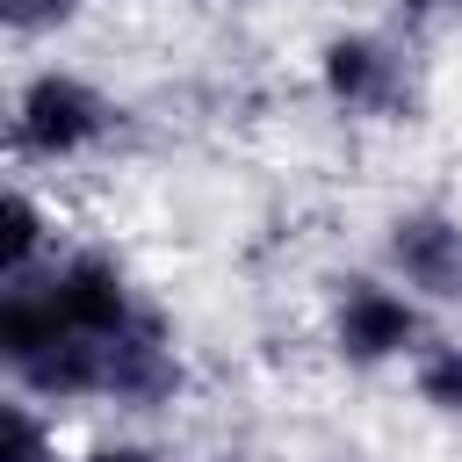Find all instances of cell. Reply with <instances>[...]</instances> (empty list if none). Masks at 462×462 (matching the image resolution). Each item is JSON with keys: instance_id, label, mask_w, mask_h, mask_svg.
<instances>
[{"instance_id": "cell-1", "label": "cell", "mask_w": 462, "mask_h": 462, "mask_svg": "<svg viewBox=\"0 0 462 462\" xmlns=\"http://www.w3.org/2000/svg\"><path fill=\"white\" fill-rule=\"evenodd\" d=\"M116 130H123V108H116L94 79H79V72H65V65H43L36 79H22L14 116H7V137H14V159H22V166L87 159V152H101Z\"/></svg>"}, {"instance_id": "cell-2", "label": "cell", "mask_w": 462, "mask_h": 462, "mask_svg": "<svg viewBox=\"0 0 462 462\" xmlns=\"http://www.w3.org/2000/svg\"><path fill=\"white\" fill-rule=\"evenodd\" d=\"M180 390H188V361H180V339L159 303L144 318H130L123 332L87 339V397H101L116 411H166Z\"/></svg>"}, {"instance_id": "cell-3", "label": "cell", "mask_w": 462, "mask_h": 462, "mask_svg": "<svg viewBox=\"0 0 462 462\" xmlns=\"http://www.w3.org/2000/svg\"><path fill=\"white\" fill-rule=\"evenodd\" d=\"M318 87L339 116L361 123H411L419 116V72L397 36L383 29H339L318 43Z\"/></svg>"}, {"instance_id": "cell-4", "label": "cell", "mask_w": 462, "mask_h": 462, "mask_svg": "<svg viewBox=\"0 0 462 462\" xmlns=\"http://www.w3.org/2000/svg\"><path fill=\"white\" fill-rule=\"evenodd\" d=\"M332 346L354 368H383V361H419L426 346V310L404 282H375V274H346L332 296Z\"/></svg>"}, {"instance_id": "cell-5", "label": "cell", "mask_w": 462, "mask_h": 462, "mask_svg": "<svg viewBox=\"0 0 462 462\" xmlns=\"http://www.w3.org/2000/svg\"><path fill=\"white\" fill-rule=\"evenodd\" d=\"M390 282H404L426 303H462V217L448 209H397L383 224Z\"/></svg>"}, {"instance_id": "cell-6", "label": "cell", "mask_w": 462, "mask_h": 462, "mask_svg": "<svg viewBox=\"0 0 462 462\" xmlns=\"http://www.w3.org/2000/svg\"><path fill=\"white\" fill-rule=\"evenodd\" d=\"M0 274H29V267H43V260H58V224H51V209L36 202V188L29 180H14L7 188V217H0Z\"/></svg>"}, {"instance_id": "cell-7", "label": "cell", "mask_w": 462, "mask_h": 462, "mask_svg": "<svg viewBox=\"0 0 462 462\" xmlns=\"http://www.w3.org/2000/svg\"><path fill=\"white\" fill-rule=\"evenodd\" d=\"M411 390L440 419H462V339H426L411 361Z\"/></svg>"}, {"instance_id": "cell-8", "label": "cell", "mask_w": 462, "mask_h": 462, "mask_svg": "<svg viewBox=\"0 0 462 462\" xmlns=\"http://www.w3.org/2000/svg\"><path fill=\"white\" fill-rule=\"evenodd\" d=\"M0 462H58V433L36 411V397H7L0 404Z\"/></svg>"}, {"instance_id": "cell-9", "label": "cell", "mask_w": 462, "mask_h": 462, "mask_svg": "<svg viewBox=\"0 0 462 462\" xmlns=\"http://www.w3.org/2000/svg\"><path fill=\"white\" fill-rule=\"evenodd\" d=\"M0 14H7L14 36H51L79 14V0H0Z\"/></svg>"}, {"instance_id": "cell-10", "label": "cell", "mask_w": 462, "mask_h": 462, "mask_svg": "<svg viewBox=\"0 0 462 462\" xmlns=\"http://www.w3.org/2000/svg\"><path fill=\"white\" fill-rule=\"evenodd\" d=\"M79 462H159V455H144V448H87Z\"/></svg>"}, {"instance_id": "cell-11", "label": "cell", "mask_w": 462, "mask_h": 462, "mask_svg": "<svg viewBox=\"0 0 462 462\" xmlns=\"http://www.w3.org/2000/svg\"><path fill=\"white\" fill-rule=\"evenodd\" d=\"M209 462H245V455H209Z\"/></svg>"}]
</instances>
